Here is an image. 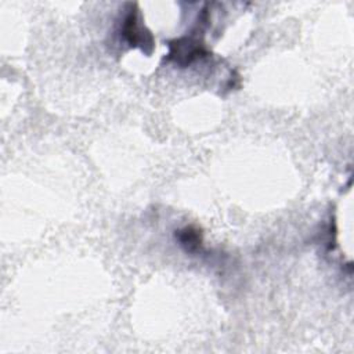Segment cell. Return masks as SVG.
Returning a JSON list of instances; mask_svg holds the SVG:
<instances>
[{"instance_id":"6da1fadb","label":"cell","mask_w":354,"mask_h":354,"mask_svg":"<svg viewBox=\"0 0 354 354\" xmlns=\"http://www.w3.org/2000/svg\"><path fill=\"white\" fill-rule=\"evenodd\" d=\"M124 17L120 22V36L130 47H138L145 54H151L153 50V36L140 21V12L137 4L129 3Z\"/></svg>"},{"instance_id":"7a4b0ae2","label":"cell","mask_w":354,"mask_h":354,"mask_svg":"<svg viewBox=\"0 0 354 354\" xmlns=\"http://www.w3.org/2000/svg\"><path fill=\"white\" fill-rule=\"evenodd\" d=\"M169 47L170 51L167 54V59L176 62L181 68H185L194 61L201 59L209 54L205 48V44L192 35L170 41Z\"/></svg>"},{"instance_id":"3957f363","label":"cell","mask_w":354,"mask_h":354,"mask_svg":"<svg viewBox=\"0 0 354 354\" xmlns=\"http://www.w3.org/2000/svg\"><path fill=\"white\" fill-rule=\"evenodd\" d=\"M176 238L189 253H196L202 246V234L195 227H184L183 230L176 231Z\"/></svg>"}]
</instances>
